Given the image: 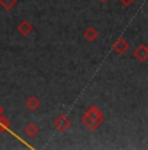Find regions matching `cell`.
<instances>
[{"label":"cell","mask_w":148,"mask_h":150,"mask_svg":"<svg viewBox=\"0 0 148 150\" xmlns=\"http://www.w3.org/2000/svg\"><path fill=\"white\" fill-rule=\"evenodd\" d=\"M54 127L59 132H66L69 127H71V120H69V117H67L64 114H60L59 116L54 120Z\"/></svg>","instance_id":"1"},{"label":"cell","mask_w":148,"mask_h":150,"mask_svg":"<svg viewBox=\"0 0 148 150\" xmlns=\"http://www.w3.org/2000/svg\"><path fill=\"white\" fill-rule=\"evenodd\" d=\"M134 57L138 62L140 63H146L148 60V46L147 45H139L138 47L134 48Z\"/></svg>","instance_id":"2"},{"label":"cell","mask_w":148,"mask_h":150,"mask_svg":"<svg viewBox=\"0 0 148 150\" xmlns=\"http://www.w3.org/2000/svg\"><path fill=\"white\" fill-rule=\"evenodd\" d=\"M130 48V43L126 41L124 38H118L117 41L113 43V51L118 55H123L127 52V50Z\"/></svg>","instance_id":"3"},{"label":"cell","mask_w":148,"mask_h":150,"mask_svg":"<svg viewBox=\"0 0 148 150\" xmlns=\"http://www.w3.org/2000/svg\"><path fill=\"white\" fill-rule=\"evenodd\" d=\"M87 115H88L89 117H92V119L94 120V122H97L98 124H102L104 123V115H102V112H101V110L97 107V106H91L88 110H87V112H85Z\"/></svg>","instance_id":"4"},{"label":"cell","mask_w":148,"mask_h":150,"mask_svg":"<svg viewBox=\"0 0 148 150\" xmlns=\"http://www.w3.org/2000/svg\"><path fill=\"white\" fill-rule=\"evenodd\" d=\"M33 29H34L33 25H31L28 20H24V21H21L19 25H17V31L24 37L30 35V34L33 33Z\"/></svg>","instance_id":"5"},{"label":"cell","mask_w":148,"mask_h":150,"mask_svg":"<svg viewBox=\"0 0 148 150\" xmlns=\"http://www.w3.org/2000/svg\"><path fill=\"white\" fill-rule=\"evenodd\" d=\"M98 35H100V33H98V30L94 26H88L83 31L84 39H87L88 42H94L98 38Z\"/></svg>","instance_id":"6"},{"label":"cell","mask_w":148,"mask_h":150,"mask_svg":"<svg viewBox=\"0 0 148 150\" xmlns=\"http://www.w3.org/2000/svg\"><path fill=\"white\" fill-rule=\"evenodd\" d=\"M81 123H83L89 131H96V129L100 127V124L97 122H94V120L92 119V117H89L87 114H84L83 116H81Z\"/></svg>","instance_id":"7"},{"label":"cell","mask_w":148,"mask_h":150,"mask_svg":"<svg viewBox=\"0 0 148 150\" xmlns=\"http://www.w3.org/2000/svg\"><path fill=\"white\" fill-rule=\"evenodd\" d=\"M25 106H26V108L29 110V111H37L41 106V100L37 97L31 96L25 100Z\"/></svg>","instance_id":"8"},{"label":"cell","mask_w":148,"mask_h":150,"mask_svg":"<svg viewBox=\"0 0 148 150\" xmlns=\"http://www.w3.org/2000/svg\"><path fill=\"white\" fill-rule=\"evenodd\" d=\"M24 132L26 133V136H28V137L33 138V137H36L37 134L39 133V128H38V125H37V124H34V123H29L28 125L25 127Z\"/></svg>","instance_id":"9"},{"label":"cell","mask_w":148,"mask_h":150,"mask_svg":"<svg viewBox=\"0 0 148 150\" xmlns=\"http://www.w3.org/2000/svg\"><path fill=\"white\" fill-rule=\"evenodd\" d=\"M17 4V0H0V7L5 11H11Z\"/></svg>","instance_id":"10"},{"label":"cell","mask_w":148,"mask_h":150,"mask_svg":"<svg viewBox=\"0 0 148 150\" xmlns=\"http://www.w3.org/2000/svg\"><path fill=\"white\" fill-rule=\"evenodd\" d=\"M9 120L7 119V117H4L3 115H0V133H3V132L5 131H9Z\"/></svg>","instance_id":"11"},{"label":"cell","mask_w":148,"mask_h":150,"mask_svg":"<svg viewBox=\"0 0 148 150\" xmlns=\"http://www.w3.org/2000/svg\"><path fill=\"white\" fill-rule=\"evenodd\" d=\"M119 1L124 5V7H130V5H131L132 3L135 1V0H119Z\"/></svg>","instance_id":"12"},{"label":"cell","mask_w":148,"mask_h":150,"mask_svg":"<svg viewBox=\"0 0 148 150\" xmlns=\"http://www.w3.org/2000/svg\"><path fill=\"white\" fill-rule=\"evenodd\" d=\"M0 115H3V108H1V106H0Z\"/></svg>","instance_id":"13"},{"label":"cell","mask_w":148,"mask_h":150,"mask_svg":"<svg viewBox=\"0 0 148 150\" xmlns=\"http://www.w3.org/2000/svg\"><path fill=\"white\" fill-rule=\"evenodd\" d=\"M100 1H102V3H105V1H108V0H100Z\"/></svg>","instance_id":"14"}]
</instances>
